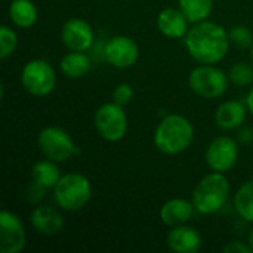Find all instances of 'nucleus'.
I'll return each mask as SVG.
<instances>
[{
	"label": "nucleus",
	"instance_id": "0eeeda50",
	"mask_svg": "<svg viewBox=\"0 0 253 253\" xmlns=\"http://www.w3.org/2000/svg\"><path fill=\"white\" fill-rule=\"evenodd\" d=\"M95 129L98 135L108 142L123 139L127 132V116L123 105L114 101L102 104L95 113Z\"/></svg>",
	"mask_w": 253,
	"mask_h": 253
},
{
	"label": "nucleus",
	"instance_id": "a211bd4d",
	"mask_svg": "<svg viewBox=\"0 0 253 253\" xmlns=\"http://www.w3.org/2000/svg\"><path fill=\"white\" fill-rule=\"evenodd\" d=\"M39 16L37 7L31 0H12L9 6V18L19 28H30Z\"/></svg>",
	"mask_w": 253,
	"mask_h": 253
},
{
	"label": "nucleus",
	"instance_id": "9d476101",
	"mask_svg": "<svg viewBox=\"0 0 253 253\" xmlns=\"http://www.w3.org/2000/svg\"><path fill=\"white\" fill-rule=\"evenodd\" d=\"M104 56L114 68H130L139 58V47L127 36H114L107 42Z\"/></svg>",
	"mask_w": 253,
	"mask_h": 253
},
{
	"label": "nucleus",
	"instance_id": "f03ea898",
	"mask_svg": "<svg viewBox=\"0 0 253 253\" xmlns=\"http://www.w3.org/2000/svg\"><path fill=\"white\" fill-rule=\"evenodd\" d=\"M194 139V127L190 120L179 114H169L154 130V145L168 156L184 153Z\"/></svg>",
	"mask_w": 253,
	"mask_h": 253
},
{
	"label": "nucleus",
	"instance_id": "39448f33",
	"mask_svg": "<svg viewBox=\"0 0 253 253\" xmlns=\"http://www.w3.org/2000/svg\"><path fill=\"white\" fill-rule=\"evenodd\" d=\"M228 76L212 64H203L196 67L188 76V84L191 90L206 99H215L222 96L228 89Z\"/></svg>",
	"mask_w": 253,
	"mask_h": 253
},
{
	"label": "nucleus",
	"instance_id": "412c9836",
	"mask_svg": "<svg viewBox=\"0 0 253 253\" xmlns=\"http://www.w3.org/2000/svg\"><path fill=\"white\" fill-rule=\"evenodd\" d=\"M178 6L191 24H197L211 16L213 0H178Z\"/></svg>",
	"mask_w": 253,
	"mask_h": 253
},
{
	"label": "nucleus",
	"instance_id": "1a4fd4ad",
	"mask_svg": "<svg viewBox=\"0 0 253 253\" xmlns=\"http://www.w3.org/2000/svg\"><path fill=\"white\" fill-rule=\"evenodd\" d=\"M239 159L237 142L230 136L215 138L206 150V163L212 172L225 173L234 168Z\"/></svg>",
	"mask_w": 253,
	"mask_h": 253
},
{
	"label": "nucleus",
	"instance_id": "cd10ccee",
	"mask_svg": "<svg viewBox=\"0 0 253 253\" xmlns=\"http://www.w3.org/2000/svg\"><path fill=\"white\" fill-rule=\"evenodd\" d=\"M246 105H248V110L249 113L253 116V86L251 87L249 93H248V98H246Z\"/></svg>",
	"mask_w": 253,
	"mask_h": 253
},
{
	"label": "nucleus",
	"instance_id": "b1692460",
	"mask_svg": "<svg viewBox=\"0 0 253 253\" xmlns=\"http://www.w3.org/2000/svg\"><path fill=\"white\" fill-rule=\"evenodd\" d=\"M16 46H18L16 33L7 25H1L0 27V58L1 59L9 58L15 52Z\"/></svg>",
	"mask_w": 253,
	"mask_h": 253
},
{
	"label": "nucleus",
	"instance_id": "2eb2a0df",
	"mask_svg": "<svg viewBox=\"0 0 253 253\" xmlns=\"http://www.w3.org/2000/svg\"><path fill=\"white\" fill-rule=\"evenodd\" d=\"M188 18L178 7H166L157 16V27L160 33L169 39H182L188 33Z\"/></svg>",
	"mask_w": 253,
	"mask_h": 253
},
{
	"label": "nucleus",
	"instance_id": "a878e982",
	"mask_svg": "<svg viewBox=\"0 0 253 253\" xmlns=\"http://www.w3.org/2000/svg\"><path fill=\"white\" fill-rule=\"evenodd\" d=\"M133 96V89L129 83H120L116 86L114 92H113V101L117 102L119 105H126L132 101Z\"/></svg>",
	"mask_w": 253,
	"mask_h": 253
},
{
	"label": "nucleus",
	"instance_id": "6e6552de",
	"mask_svg": "<svg viewBox=\"0 0 253 253\" xmlns=\"http://www.w3.org/2000/svg\"><path fill=\"white\" fill-rule=\"evenodd\" d=\"M37 144L43 156L56 163L67 162L71 156L77 153L76 144L71 136L58 126H47L40 130L37 136Z\"/></svg>",
	"mask_w": 253,
	"mask_h": 253
},
{
	"label": "nucleus",
	"instance_id": "bb28decb",
	"mask_svg": "<svg viewBox=\"0 0 253 253\" xmlns=\"http://www.w3.org/2000/svg\"><path fill=\"white\" fill-rule=\"evenodd\" d=\"M222 252L225 253H251L252 252V248L242 242H230L228 245H225L222 248Z\"/></svg>",
	"mask_w": 253,
	"mask_h": 253
},
{
	"label": "nucleus",
	"instance_id": "423d86ee",
	"mask_svg": "<svg viewBox=\"0 0 253 253\" xmlns=\"http://www.w3.org/2000/svg\"><path fill=\"white\" fill-rule=\"evenodd\" d=\"M21 84L33 96H46L56 84L55 70L44 59H31L21 70Z\"/></svg>",
	"mask_w": 253,
	"mask_h": 253
},
{
	"label": "nucleus",
	"instance_id": "9b49d317",
	"mask_svg": "<svg viewBox=\"0 0 253 253\" xmlns=\"http://www.w3.org/2000/svg\"><path fill=\"white\" fill-rule=\"evenodd\" d=\"M25 228L21 219L9 212H0V252L19 253L25 246Z\"/></svg>",
	"mask_w": 253,
	"mask_h": 253
},
{
	"label": "nucleus",
	"instance_id": "5701e85b",
	"mask_svg": "<svg viewBox=\"0 0 253 253\" xmlns=\"http://www.w3.org/2000/svg\"><path fill=\"white\" fill-rule=\"evenodd\" d=\"M228 79L236 86H248L253 82V68L246 62H237L230 68Z\"/></svg>",
	"mask_w": 253,
	"mask_h": 253
},
{
	"label": "nucleus",
	"instance_id": "ddd939ff",
	"mask_svg": "<svg viewBox=\"0 0 253 253\" xmlns=\"http://www.w3.org/2000/svg\"><path fill=\"white\" fill-rule=\"evenodd\" d=\"M168 246L170 251L176 253H196L202 248V236L200 233L188 225H176L172 227L166 237Z\"/></svg>",
	"mask_w": 253,
	"mask_h": 253
},
{
	"label": "nucleus",
	"instance_id": "f257e3e1",
	"mask_svg": "<svg viewBox=\"0 0 253 253\" xmlns=\"http://www.w3.org/2000/svg\"><path fill=\"white\" fill-rule=\"evenodd\" d=\"M184 39L187 50L200 64H218L227 56L231 43L225 28L212 21L194 24Z\"/></svg>",
	"mask_w": 253,
	"mask_h": 253
},
{
	"label": "nucleus",
	"instance_id": "dca6fc26",
	"mask_svg": "<svg viewBox=\"0 0 253 253\" xmlns=\"http://www.w3.org/2000/svg\"><path fill=\"white\" fill-rule=\"evenodd\" d=\"M193 202L185 199H170L160 209V219L165 225L176 227L187 224L194 213Z\"/></svg>",
	"mask_w": 253,
	"mask_h": 253
},
{
	"label": "nucleus",
	"instance_id": "c756f323",
	"mask_svg": "<svg viewBox=\"0 0 253 253\" xmlns=\"http://www.w3.org/2000/svg\"><path fill=\"white\" fill-rule=\"evenodd\" d=\"M251 56H252V61H253V44L251 46Z\"/></svg>",
	"mask_w": 253,
	"mask_h": 253
},
{
	"label": "nucleus",
	"instance_id": "7ed1b4c3",
	"mask_svg": "<svg viewBox=\"0 0 253 253\" xmlns=\"http://www.w3.org/2000/svg\"><path fill=\"white\" fill-rule=\"evenodd\" d=\"M230 196V182L221 172L206 175L193 191V205L202 215H211L221 211Z\"/></svg>",
	"mask_w": 253,
	"mask_h": 253
},
{
	"label": "nucleus",
	"instance_id": "6ab92c4d",
	"mask_svg": "<svg viewBox=\"0 0 253 253\" xmlns=\"http://www.w3.org/2000/svg\"><path fill=\"white\" fill-rule=\"evenodd\" d=\"M90 59L84 52H77V50H70L64 58L61 59V71L68 77V79H82L86 76L90 70Z\"/></svg>",
	"mask_w": 253,
	"mask_h": 253
},
{
	"label": "nucleus",
	"instance_id": "4be33fe9",
	"mask_svg": "<svg viewBox=\"0 0 253 253\" xmlns=\"http://www.w3.org/2000/svg\"><path fill=\"white\" fill-rule=\"evenodd\" d=\"M234 208L245 221L253 224V179L239 188L234 196Z\"/></svg>",
	"mask_w": 253,
	"mask_h": 253
},
{
	"label": "nucleus",
	"instance_id": "4468645a",
	"mask_svg": "<svg viewBox=\"0 0 253 253\" xmlns=\"http://www.w3.org/2000/svg\"><path fill=\"white\" fill-rule=\"evenodd\" d=\"M33 228L43 236H55L64 228V218L53 206H39L30 216Z\"/></svg>",
	"mask_w": 253,
	"mask_h": 253
},
{
	"label": "nucleus",
	"instance_id": "20e7f679",
	"mask_svg": "<svg viewBox=\"0 0 253 253\" xmlns=\"http://www.w3.org/2000/svg\"><path fill=\"white\" fill-rule=\"evenodd\" d=\"M53 196L61 209L76 212L89 203L92 197V185L82 173H67L62 175L53 187Z\"/></svg>",
	"mask_w": 253,
	"mask_h": 253
},
{
	"label": "nucleus",
	"instance_id": "c85d7f7f",
	"mask_svg": "<svg viewBox=\"0 0 253 253\" xmlns=\"http://www.w3.org/2000/svg\"><path fill=\"white\" fill-rule=\"evenodd\" d=\"M248 242H249V246L252 248V252H253V230L249 233V239H248Z\"/></svg>",
	"mask_w": 253,
	"mask_h": 253
},
{
	"label": "nucleus",
	"instance_id": "393cba45",
	"mask_svg": "<svg viewBox=\"0 0 253 253\" xmlns=\"http://www.w3.org/2000/svg\"><path fill=\"white\" fill-rule=\"evenodd\" d=\"M230 36V42L233 44H236L237 47H249L253 44V34L252 31L245 27V25H236L231 28V31L228 33Z\"/></svg>",
	"mask_w": 253,
	"mask_h": 253
},
{
	"label": "nucleus",
	"instance_id": "f3484780",
	"mask_svg": "<svg viewBox=\"0 0 253 253\" xmlns=\"http://www.w3.org/2000/svg\"><path fill=\"white\" fill-rule=\"evenodd\" d=\"M248 105L240 101H225L222 102L215 113L216 125L224 130H233L242 126L246 120Z\"/></svg>",
	"mask_w": 253,
	"mask_h": 253
},
{
	"label": "nucleus",
	"instance_id": "aec40b11",
	"mask_svg": "<svg viewBox=\"0 0 253 253\" xmlns=\"http://www.w3.org/2000/svg\"><path fill=\"white\" fill-rule=\"evenodd\" d=\"M31 179L43 188H53L61 179L56 162L49 159L36 162L31 168Z\"/></svg>",
	"mask_w": 253,
	"mask_h": 253
},
{
	"label": "nucleus",
	"instance_id": "f8f14e48",
	"mask_svg": "<svg viewBox=\"0 0 253 253\" xmlns=\"http://www.w3.org/2000/svg\"><path fill=\"white\" fill-rule=\"evenodd\" d=\"M61 39L70 50L86 52L92 47L95 34L89 22L82 18H71L62 25Z\"/></svg>",
	"mask_w": 253,
	"mask_h": 253
}]
</instances>
